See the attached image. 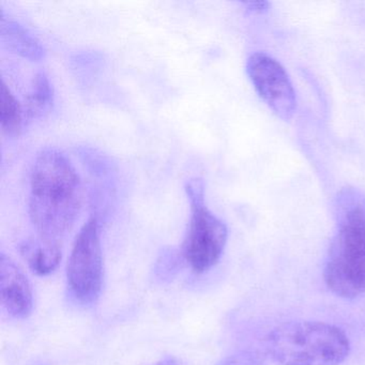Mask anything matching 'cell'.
I'll use <instances>...</instances> for the list:
<instances>
[{
    "label": "cell",
    "instance_id": "cell-1",
    "mask_svg": "<svg viewBox=\"0 0 365 365\" xmlns=\"http://www.w3.org/2000/svg\"><path fill=\"white\" fill-rule=\"evenodd\" d=\"M84 200L82 179L69 158L57 148L42 149L31 177L29 217L39 239L61 245L71 232Z\"/></svg>",
    "mask_w": 365,
    "mask_h": 365
},
{
    "label": "cell",
    "instance_id": "cell-2",
    "mask_svg": "<svg viewBox=\"0 0 365 365\" xmlns=\"http://www.w3.org/2000/svg\"><path fill=\"white\" fill-rule=\"evenodd\" d=\"M339 227L329 250L324 277L344 299L365 296V200L356 192L339 197Z\"/></svg>",
    "mask_w": 365,
    "mask_h": 365
},
{
    "label": "cell",
    "instance_id": "cell-3",
    "mask_svg": "<svg viewBox=\"0 0 365 365\" xmlns=\"http://www.w3.org/2000/svg\"><path fill=\"white\" fill-rule=\"evenodd\" d=\"M264 346L279 365H341L350 352L349 339L341 328L312 320L275 327L267 335Z\"/></svg>",
    "mask_w": 365,
    "mask_h": 365
},
{
    "label": "cell",
    "instance_id": "cell-4",
    "mask_svg": "<svg viewBox=\"0 0 365 365\" xmlns=\"http://www.w3.org/2000/svg\"><path fill=\"white\" fill-rule=\"evenodd\" d=\"M185 190L191 205V217L183 242V257L195 272H206L223 254L227 242V226L205 204L202 179H189Z\"/></svg>",
    "mask_w": 365,
    "mask_h": 365
},
{
    "label": "cell",
    "instance_id": "cell-5",
    "mask_svg": "<svg viewBox=\"0 0 365 365\" xmlns=\"http://www.w3.org/2000/svg\"><path fill=\"white\" fill-rule=\"evenodd\" d=\"M67 279L70 294L81 304H91L99 298L103 285V255L97 217H91L76 237Z\"/></svg>",
    "mask_w": 365,
    "mask_h": 365
},
{
    "label": "cell",
    "instance_id": "cell-6",
    "mask_svg": "<svg viewBox=\"0 0 365 365\" xmlns=\"http://www.w3.org/2000/svg\"><path fill=\"white\" fill-rule=\"evenodd\" d=\"M247 73L259 97L284 120L294 116L296 95L281 63L266 53H255L247 61Z\"/></svg>",
    "mask_w": 365,
    "mask_h": 365
},
{
    "label": "cell",
    "instance_id": "cell-7",
    "mask_svg": "<svg viewBox=\"0 0 365 365\" xmlns=\"http://www.w3.org/2000/svg\"><path fill=\"white\" fill-rule=\"evenodd\" d=\"M0 301L12 317L24 319L33 312L34 296L31 284L16 262L0 254Z\"/></svg>",
    "mask_w": 365,
    "mask_h": 365
},
{
    "label": "cell",
    "instance_id": "cell-8",
    "mask_svg": "<svg viewBox=\"0 0 365 365\" xmlns=\"http://www.w3.org/2000/svg\"><path fill=\"white\" fill-rule=\"evenodd\" d=\"M0 37L8 50L31 61H39L46 56V48L37 37L18 21L1 16Z\"/></svg>",
    "mask_w": 365,
    "mask_h": 365
},
{
    "label": "cell",
    "instance_id": "cell-9",
    "mask_svg": "<svg viewBox=\"0 0 365 365\" xmlns=\"http://www.w3.org/2000/svg\"><path fill=\"white\" fill-rule=\"evenodd\" d=\"M21 253L31 270L38 275L54 272L61 264V245L39 240H27L21 245Z\"/></svg>",
    "mask_w": 365,
    "mask_h": 365
},
{
    "label": "cell",
    "instance_id": "cell-10",
    "mask_svg": "<svg viewBox=\"0 0 365 365\" xmlns=\"http://www.w3.org/2000/svg\"><path fill=\"white\" fill-rule=\"evenodd\" d=\"M54 88L44 72H38L34 78L31 91L24 106L25 121L42 118L52 110Z\"/></svg>",
    "mask_w": 365,
    "mask_h": 365
},
{
    "label": "cell",
    "instance_id": "cell-11",
    "mask_svg": "<svg viewBox=\"0 0 365 365\" xmlns=\"http://www.w3.org/2000/svg\"><path fill=\"white\" fill-rule=\"evenodd\" d=\"M24 108L21 106L4 80L0 83V125L8 136L20 135L24 125Z\"/></svg>",
    "mask_w": 365,
    "mask_h": 365
},
{
    "label": "cell",
    "instance_id": "cell-12",
    "mask_svg": "<svg viewBox=\"0 0 365 365\" xmlns=\"http://www.w3.org/2000/svg\"><path fill=\"white\" fill-rule=\"evenodd\" d=\"M247 5L249 6L250 10H253V11H259V12H262V10H266V8L268 7V4L264 3V1H255V3H247Z\"/></svg>",
    "mask_w": 365,
    "mask_h": 365
},
{
    "label": "cell",
    "instance_id": "cell-13",
    "mask_svg": "<svg viewBox=\"0 0 365 365\" xmlns=\"http://www.w3.org/2000/svg\"><path fill=\"white\" fill-rule=\"evenodd\" d=\"M153 365H177L176 361L175 359L170 358V356H168V358L162 359L159 362L155 363V364Z\"/></svg>",
    "mask_w": 365,
    "mask_h": 365
}]
</instances>
